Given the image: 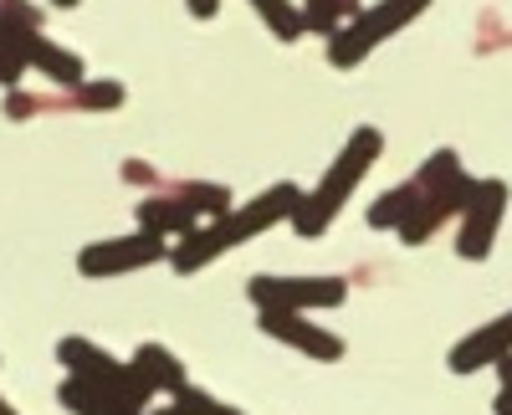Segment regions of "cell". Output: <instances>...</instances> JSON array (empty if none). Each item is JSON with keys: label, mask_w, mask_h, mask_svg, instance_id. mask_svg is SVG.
<instances>
[{"label": "cell", "mask_w": 512, "mask_h": 415, "mask_svg": "<svg viewBox=\"0 0 512 415\" xmlns=\"http://www.w3.org/2000/svg\"><path fill=\"white\" fill-rule=\"evenodd\" d=\"M297 200H303V190H297L292 180H282V185L262 190V195L246 200V205H231L226 216H216L210 226H195L190 236H180L175 246H169V267H175L180 277L210 267L216 257H226V252H236V246H246L251 236H262V231L292 221Z\"/></svg>", "instance_id": "6da1fadb"}, {"label": "cell", "mask_w": 512, "mask_h": 415, "mask_svg": "<svg viewBox=\"0 0 512 415\" xmlns=\"http://www.w3.org/2000/svg\"><path fill=\"white\" fill-rule=\"evenodd\" d=\"M379 154H384V134L379 129H369V123H364V129H354L349 134V144L344 149H338V159L328 164V170H323V180L303 195V200H297V211H292V231L297 236H323L333 221H338V211H344V205H349V195L364 185V175L374 170V164H379Z\"/></svg>", "instance_id": "7a4b0ae2"}, {"label": "cell", "mask_w": 512, "mask_h": 415, "mask_svg": "<svg viewBox=\"0 0 512 415\" xmlns=\"http://www.w3.org/2000/svg\"><path fill=\"white\" fill-rule=\"evenodd\" d=\"M415 180H420V205L400 226V241L405 246H425L451 216H461V200H466V190H472V175L461 170L456 149H436L431 159L420 164Z\"/></svg>", "instance_id": "3957f363"}, {"label": "cell", "mask_w": 512, "mask_h": 415, "mask_svg": "<svg viewBox=\"0 0 512 415\" xmlns=\"http://www.w3.org/2000/svg\"><path fill=\"white\" fill-rule=\"evenodd\" d=\"M425 11H431V0H374V6L354 11L344 26L328 36V62H333L338 72L359 67L374 47H384L395 31H405V26H410L415 16H425Z\"/></svg>", "instance_id": "277c9868"}, {"label": "cell", "mask_w": 512, "mask_h": 415, "mask_svg": "<svg viewBox=\"0 0 512 415\" xmlns=\"http://www.w3.org/2000/svg\"><path fill=\"white\" fill-rule=\"evenodd\" d=\"M0 52H6L21 72H41L47 82H57V88H77V82H88V67H82L77 52H67L62 41H52L36 21H21L6 6H0Z\"/></svg>", "instance_id": "5b68a950"}, {"label": "cell", "mask_w": 512, "mask_h": 415, "mask_svg": "<svg viewBox=\"0 0 512 415\" xmlns=\"http://www.w3.org/2000/svg\"><path fill=\"white\" fill-rule=\"evenodd\" d=\"M57 359H62V369L72 380H88V385H98V390H108V395H118L123 405H134V410H149V400H154V385L134 369V359H113L108 349H98L93 339H62L57 344Z\"/></svg>", "instance_id": "8992f818"}, {"label": "cell", "mask_w": 512, "mask_h": 415, "mask_svg": "<svg viewBox=\"0 0 512 415\" xmlns=\"http://www.w3.org/2000/svg\"><path fill=\"white\" fill-rule=\"evenodd\" d=\"M502 216H507V185L502 180H472V190H466V200H461L456 257L461 262H487Z\"/></svg>", "instance_id": "52a82bcc"}, {"label": "cell", "mask_w": 512, "mask_h": 415, "mask_svg": "<svg viewBox=\"0 0 512 415\" xmlns=\"http://www.w3.org/2000/svg\"><path fill=\"white\" fill-rule=\"evenodd\" d=\"M246 293L262 308H287V313H318V308H338L349 298V282L344 277H251Z\"/></svg>", "instance_id": "ba28073f"}, {"label": "cell", "mask_w": 512, "mask_h": 415, "mask_svg": "<svg viewBox=\"0 0 512 415\" xmlns=\"http://www.w3.org/2000/svg\"><path fill=\"white\" fill-rule=\"evenodd\" d=\"M154 262H169V241L154 231H134V236H113V241H93L77 252V272L82 277H123V272H144Z\"/></svg>", "instance_id": "9c48e42d"}, {"label": "cell", "mask_w": 512, "mask_h": 415, "mask_svg": "<svg viewBox=\"0 0 512 415\" xmlns=\"http://www.w3.org/2000/svg\"><path fill=\"white\" fill-rule=\"evenodd\" d=\"M123 103V82L103 77V82H77L62 93H6V118H36V113H108Z\"/></svg>", "instance_id": "30bf717a"}, {"label": "cell", "mask_w": 512, "mask_h": 415, "mask_svg": "<svg viewBox=\"0 0 512 415\" xmlns=\"http://www.w3.org/2000/svg\"><path fill=\"white\" fill-rule=\"evenodd\" d=\"M262 334L267 339H277V344H287V349H297V354H308V359H318V364H333V359H344V339L338 334H328V328H318L308 313H287V308H262Z\"/></svg>", "instance_id": "8fae6325"}, {"label": "cell", "mask_w": 512, "mask_h": 415, "mask_svg": "<svg viewBox=\"0 0 512 415\" xmlns=\"http://www.w3.org/2000/svg\"><path fill=\"white\" fill-rule=\"evenodd\" d=\"M502 354H512V308L482 328H472L456 349H451V375H477V369H492Z\"/></svg>", "instance_id": "7c38bea8"}, {"label": "cell", "mask_w": 512, "mask_h": 415, "mask_svg": "<svg viewBox=\"0 0 512 415\" xmlns=\"http://www.w3.org/2000/svg\"><path fill=\"white\" fill-rule=\"evenodd\" d=\"M134 216H139L144 231H154V236H164V241H180V236H190V231L200 226V211H195L185 195H175V190H159V195L139 200Z\"/></svg>", "instance_id": "4fadbf2b"}, {"label": "cell", "mask_w": 512, "mask_h": 415, "mask_svg": "<svg viewBox=\"0 0 512 415\" xmlns=\"http://www.w3.org/2000/svg\"><path fill=\"white\" fill-rule=\"evenodd\" d=\"M134 369L154 385V395H180V390L190 385L180 354H169L164 344H139V349H134Z\"/></svg>", "instance_id": "5bb4252c"}, {"label": "cell", "mask_w": 512, "mask_h": 415, "mask_svg": "<svg viewBox=\"0 0 512 415\" xmlns=\"http://www.w3.org/2000/svg\"><path fill=\"white\" fill-rule=\"evenodd\" d=\"M57 400H62V410H72V415H144V410H134V405H123L118 395H108V390H98V385H88V380H62L57 385Z\"/></svg>", "instance_id": "9a60e30c"}, {"label": "cell", "mask_w": 512, "mask_h": 415, "mask_svg": "<svg viewBox=\"0 0 512 415\" xmlns=\"http://www.w3.org/2000/svg\"><path fill=\"white\" fill-rule=\"evenodd\" d=\"M420 205V180L410 175L405 185H395V190H384L374 205H369V226L374 231H400L405 226V216Z\"/></svg>", "instance_id": "2e32d148"}, {"label": "cell", "mask_w": 512, "mask_h": 415, "mask_svg": "<svg viewBox=\"0 0 512 415\" xmlns=\"http://www.w3.org/2000/svg\"><path fill=\"white\" fill-rule=\"evenodd\" d=\"M251 11L267 21V31L277 41H297L308 26H303V6H292V0H251Z\"/></svg>", "instance_id": "e0dca14e"}, {"label": "cell", "mask_w": 512, "mask_h": 415, "mask_svg": "<svg viewBox=\"0 0 512 415\" xmlns=\"http://www.w3.org/2000/svg\"><path fill=\"white\" fill-rule=\"evenodd\" d=\"M354 11H359V0H303V26L318 36H333Z\"/></svg>", "instance_id": "ac0fdd59"}, {"label": "cell", "mask_w": 512, "mask_h": 415, "mask_svg": "<svg viewBox=\"0 0 512 415\" xmlns=\"http://www.w3.org/2000/svg\"><path fill=\"white\" fill-rule=\"evenodd\" d=\"M169 405L185 410V415H246V410H236V405H226V400H216V395L195 390V385H185L180 395H169Z\"/></svg>", "instance_id": "d6986e66"}, {"label": "cell", "mask_w": 512, "mask_h": 415, "mask_svg": "<svg viewBox=\"0 0 512 415\" xmlns=\"http://www.w3.org/2000/svg\"><path fill=\"white\" fill-rule=\"evenodd\" d=\"M0 88H6V93H11V88H21V67H16L6 52H0Z\"/></svg>", "instance_id": "ffe728a7"}, {"label": "cell", "mask_w": 512, "mask_h": 415, "mask_svg": "<svg viewBox=\"0 0 512 415\" xmlns=\"http://www.w3.org/2000/svg\"><path fill=\"white\" fill-rule=\"evenodd\" d=\"M185 6H190V16H195V21H210V16L221 11V0H185Z\"/></svg>", "instance_id": "44dd1931"}, {"label": "cell", "mask_w": 512, "mask_h": 415, "mask_svg": "<svg viewBox=\"0 0 512 415\" xmlns=\"http://www.w3.org/2000/svg\"><path fill=\"white\" fill-rule=\"evenodd\" d=\"M492 369H497V380H502V390L512 395V354H502V359H497Z\"/></svg>", "instance_id": "7402d4cb"}, {"label": "cell", "mask_w": 512, "mask_h": 415, "mask_svg": "<svg viewBox=\"0 0 512 415\" xmlns=\"http://www.w3.org/2000/svg\"><path fill=\"white\" fill-rule=\"evenodd\" d=\"M492 410H497V415H512V395H507V390H497V400H492Z\"/></svg>", "instance_id": "603a6c76"}, {"label": "cell", "mask_w": 512, "mask_h": 415, "mask_svg": "<svg viewBox=\"0 0 512 415\" xmlns=\"http://www.w3.org/2000/svg\"><path fill=\"white\" fill-rule=\"evenodd\" d=\"M0 415H21V410H11V400H6V395H0Z\"/></svg>", "instance_id": "cb8c5ba5"}, {"label": "cell", "mask_w": 512, "mask_h": 415, "mask_svg": "<svg viewBox=\"0 0 512 415\" xmlns=\"http://www.w3.org/2000/svg\"><path fill=\"white\" fill-rule=\"evenodd\" d=\"M144 415H185V410H175V405H169V410H144Z\"/></svg>", "instance_id": "d4e9b609"}, {"label": "cell", "mask_w": 512, "mask_h": 415, "mask_svg": "<svg viewBox=\"0 0 512 415\" xmlns=\"http://www.w3.org/2000/svg\"><path fill=\"white\" fill-rule=\"evenodd\" d=\"M52 6H62V11H72V6H82V0H52Z\"/></svg>", "instance_id": "484cf974"}]
</instances>
